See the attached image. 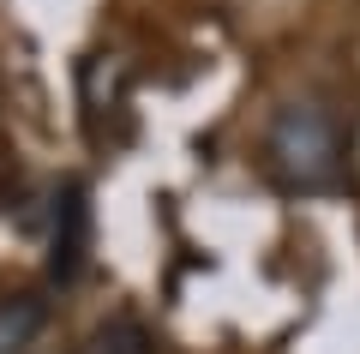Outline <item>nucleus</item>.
Instances as JSON below:
<instances>
[{"mask_svg":"<svg viewBox=\"0 0 360 354\" xmlns=\"http://www.w3.org/2000/svg\"><path fill=\"white\" fill-rule=\"evenodd\" d=\"M342 127L319 102H283L264 132V168L283 192H336L342 187Z\"/></svg>","mask_w":360,"mask_h":354,"instance_id":"nucleus-1","label":"nucleus"},{"mask_svg":"<svg viewBox=\"0 0 360 354\" xmlns=\"http://www.w3.org/2000/svg\"><path fill=\"white\" fill-rule=\"evenodd\" d=\"M90 253V204L78 180H60L49 198V277L54 282H78Z\"/></svg>","mask_w":360,"mask_h":354,"instance_id":"nucleus-2","label":"nucleus"},{"mask_svg":"<svg viewBox=\"0 0 360 354\" xmlns=\"http://www.w3.org/2000/svg\"><path fill=\"white\" fill-rule=\"evenodd\" d=\"M127 66L115 61V54H96V61L84 66V114H90V132L103 127V114H120L127 120Z\"/></svg>","mask_w":360,"mask_h":354,"instance_id":"nucleus-3","label":"nucleus"},{"mask_svg":"<svg viewBox=\"0 0 360 354\" xmlns=\"http://www.w3.org/2000/svg\"><path fill=\"white\" fill-rule=\"evenodd\" d=\"M42 324H49V301H37V294L0 301V354H30Z\"/></svg>","mask_w":360,"mask_h":354,"instance_id":"nucleus-4","label":"nucleus"},{"mask_svg":"<svg viewBox=\"0 0 360 354\" xmlns=\"http://www.w3.org/2000/svg\"><path fill=\"white\" fill-rule=\"evenodd\" d=\"M78 354H156V342L132 312H108L103 324H90V336L78 342Z\"/></svg>","mask_w":360,"mask_h":354,"instance_id":"nucleus-5","label":"nucleus"}]
</instances>
